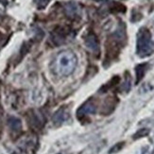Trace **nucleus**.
I'll return each mask as SVG.
<instances>
[{"label": "nucleus", "instance_id": "obj_13", "mask_svg": "<svg viewBox=\"0 0 154 154\" xmlns=\"http://www.w3.org/2000/svg\"><path fill=\"white\" fill-rule=\"evenodd\" d=\"M141 154H152V151H150L149 150V148H148V146H146V148H145L143 149V151H142Z\"/></svg>", "mask_w": 154, "mask_h": 154}, {"label": "nucleus", "instance_id": "obj_5", "mask_svg": "<svg viewBox=\"0 0 154 154\" xmlns=\"http://www.w3.org/2000/svg\"><path fill=\"white\" fill-rule=\"evenodd\" d=\"M65 36H66V34L62 28L56 29L54 31L52 32V41L54 42L56 45H61L62 43L64 42Z\"/></svg>", "mask_w": 154, "mask_h": 154}, {"label": "nucleus", "instance_id": "obj_12", "mask_svg": "<svg viewBox=\"0 0 154 154\" xmlns=\"http://www.w3.org/2000/svg\"><path fill=\"white\" fill-rule=\"evenodd\" d=\"M124 143H119V144H116V146H113V148H112V149H110V153H112V152H117L120 149H122Z\"/></svg>", "mask_w": 154, "mask_h": 154}, {"label": "nucleus", "instance_id": "obj_11", "mask_svg": "<svg viewBox=\"0 0 154 154\" xmlns=\"http://www.w3.org/2000/svg\"><path fill=\"white\" fill-rule=\"evenodd\" d=\"M149 130H146V129H144V130H140V131H138L135 134H134V139H138V138H140V137H143V136H146V135H148L149 134Z\"/></svg>", "mask_w": 154, "mask_h": 154}, {"label": "nucleus", "instance_id": "obj_10", "mask_svg": "<svg viewBox=\"0 0 154 154\" xmlns=\"http://www.w3.org/2000/svg\"><path fill=\"white\" fill-rule=\"evenodd\" d=\"M33 1H34V4L36 5V7L39 10H42V9H45V7L48 5L50 0H33Z\"/></svg>", "mask_w": 154, "mask_h": 154}, {"label": "nucleus", "instance_id": "obj_4", "mask_svg": "<svg viewBox=\"0 0 154 154\" xmlns=\"http://www.w3.org/2000/svg\"><path fill=\"white\" fill-rule=\"evenodd\" d=\"M85 45L87 46V48L90 49L91 51L95 52V53H98L99 52V43L97 37L95 33H89L87 35L86 39H85Z\"/></svg>", "mask_w": 154, "mask_h": 154}, {"label": "nucleus", "instance_id": "obj_9", "mask_svg": "<svg viewBox=\"0 0 154 154\" xmlns=\"http://www.w3.org/2000/svg\"><path fill=\"white\" fill-rule=\"evenodd\" d=\"M146 67H148V64L146 63H144V64H139L136 66L135 68V73H136V78H137V80L136 82L138 83L140 80H141L145 75L146 73Z\"/></svg>", "mask_w": 154, "mask_h": 154}, {"label": "nucleus", "instance_id": "obj_1", "mask_svg": "<svg viewBox=\"0 0 154 154\" xmlns=\"http://www.w3.org/2000/svg\"><path fill=\"white\" fill-rule=\"evenodd\" d=\"M78 64L77 55L71 50H63L52 60L51 71L58 77H68L75 71Z\"/></svg>", "mask_w": 154, "mask_h": 154}, {"label": "nucleus", "instance_id": "obj_3", "mask_svg": "<svg viewBox=\"0 0 154 154\" xmlns=\"http://www.w3.org/2000/svg\"><path fill=\"white\" fill-rule=\"evenodd\" d=\"M96 111H97V106L95 102L93 100H88V101H86L79 107V109L77 112V115L79 118H82L86 116L93 115V113L96 112Z\"/></svg>", "mask_w": 154, "mask_h": 154}, {"label": "nucleus", "instance_id": "obj_7", "mask_svg": "<svg viewBox=\"0 0 154 154\" xmlns=\"http://www.w3.org/2000/svg\"><path fill=\"white\" fill-rule=\"evenodd\" d=\"M8 125L12 131H20L22 129L21 120L15 116H10L8 118Z\"/></svg>", "mask_w": 154, "mask_h": 154}, {"label": "nucleus", "instance_id": "obj_8", "mask_svg": "<svg viewBox=\"0 0 154 154\" xmlns=\"http://www.w3.org/2000/svg\"><path fill=\"white\" fill-rule=\"evenodd\" d=\"M65 112L64 110L62 108V109H60L59 111H57L55 113H54V116H53V122H54L55 124H61L63 123L64 120H65Z\"/></svg>", "mask_w": 154, "mask_h": 154}, {"label": "nucleus", "instance_id": "obj_2", "mask_svg": "<svg viewBox=\"0 0 154 154\" xmlns=\"http://www.w3.org/2000/svg\"><path fill=\"white\" fill-rule=\"evenodd\" d=\"M154 50L151 33L146 28H141L137 33L136 52L140 57H148Z\"/></svg>", "mask_w": 154, "mask_h": 154}, {"label": "nucleus", "instance_id": "obj_14", "mask_svg": "<svg viewBox=\"0 0 154 154\" xmlns=\"http://www.w3.org/2000/svg\"><path fill=\"white\" fill-rule=\"evenodd\" d=\"M0 129H1V117H0Z\"/></svg>", "mask_w": 154, "mask_h": 154}, {"label": "nucleus", "instance_id": "obj_6", "mask_svg": "<svg viewBox=\"0 0 154 154\" xmlns=\"http://www.w3.org/2000/svg\"><path fill=\"white\" fill-rule=\"evenodd\" d=\"M29 124L33 128H42L44 126V120L42 116H40V115L31 112V115L29 116Z\"/></svg>", "mask_w": 154, "mask_h": 154}]
</instances>
